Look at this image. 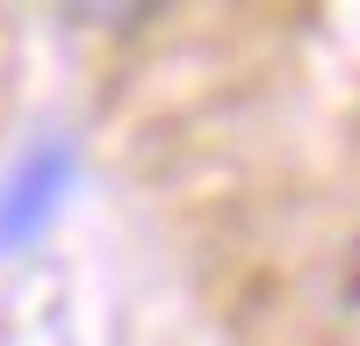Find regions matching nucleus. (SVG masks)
I'll return each instance as SVG.
<instances>
[{"label": "nucleus", "instance_id": "obj_1", "mask_svg": "<svg viewBox=\"0 0 360 346\" xmlns=\"http://www.w3.org/2000/svg\"><path fill=\"white\" fill-rule=\"evenodd\" d=\"M72 181H79V152H72V144H37L29 159H15V173L0 181V260L29 252L58 224Z\"/></svg>", "mask_w": 360, "mask_h": 346}]
</instances>
